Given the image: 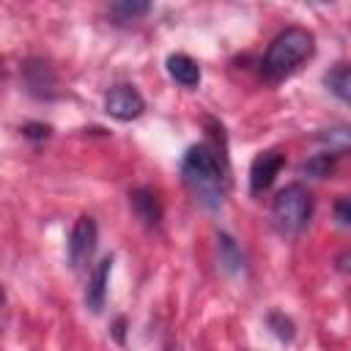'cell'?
Returning <instances> with one entry per match:
<instances>
[{
	"mask_svg": "<svg viewBox=\"0 0 351 351\" xmlns=\"http://www.w3.org/2000/svg\"><path fill=\"white\" fill-rule=\"evenodd\" d=\"M324 85L343 101L351 107V63H335L326 74H324Z\"/></svg>",
	"mask_w": 351,
	"mask_h": 351,
	"instance_id": "obj_9",
	"label": "cell"
},
{
	"mask_svg": "<svg viewBox=\"0 0 351 351\" xmlns=\"http://www.w3.org/2000/svg\"><path fill=\"white\" fill-rule=\"evenodd\" d=\"M148 3H115V5H110V11L115 14V16H121V19H134V16H143V14H148Z\"/></svg>",
	"mask_w": 351,
	"mask_h": 351,
	"instance_id": "obj_16",
	"label": "cell"
},
{
	"mask_svg": "<svg viewBox=\"0 0 351 351\" xmlns=\"http://www.w3.org/2000/svg\"><path fill=\"white\" fill-rule=\"evenodd\" d=\"M104 110L115 121H134L145 110V99L134 85H115L104 96Z\"/></svg>",
	"mask_w": 351,
	"mask_h": 351,
	"instance_id": "obj_5",
	"label": "cell"
},
{
	"mask_svg": "<svg viewBox=\"0 0 351 351\" xmlns=\"http://www.w3.org/2000/svg\"><path fill=\"white\" fill-rule=\"evenodd\" d=\"M165 66H167V74H170L178 85H184V88H197V82H200V66H197V60H192V58L184 55V52H176V55H167Z\"/></svg>",
	"mask_w": 351,
	"mask_h": 351,
	"instance_id": "obj_8",
	"label": "cell"
},
{
	"mask_svg": "<svg viewBox=\"0 0 351 351\" xmlns=\"http://www.w3.org/2000/svg\"><path fill=\"white\" fill-rule=\"evenodd\" d=\"M49 126H41V123H27L25 129H22V134L25 137H33V140H41V137H49Z\"/></svg>",
	"mask_w": 351,
	"mask_h": 351,
	"instance_id": "obj_18",
	"label": "cell"
},
{
	"mask_svg": "<svg viewBox=\"0 0 351 351\" xmlns=\"http://www.w3.org/2000/svg\"><path fill=\"white\" fill-rule=\"evenodd\" d=\"M313 217V195L302 184L282 186L271 200V225L282 236H296L307 228Z\"/></svg>",
	"mask_w": 351,
	"mask_h": 351,
	"instance_id": "obj_3",
	"label": "cell"
},
{
	"mask_svg": "<svg viewBox=\"0 0 351 351\" xmlns=\"http://www.w3.org/2000/svg\"><path fill=\"white\" fill-rule=\"evenodd\" d=\"M96 241H99L96 219L88 217V214H82V217L74 222L71 233H69V263H71V269L80 271L82 266H88V261H90L93 252H96Z\"/></svg>",
	"mask_w": 351,
	"mask_h": 351,
	"instance_id": "obj_4",
	"label": "cell"
},
{
	"mask_svg": "<svg viewBox=\"0 0 351 351\" xmlns=\"http://www.w3.org/2000/svg\"><path fill=\"white\" fill-rule=\"evenodd\" d=\"M110 271H112V255H104L88 274L85 285V304L90 313H101L104 299H107V285H110Z\"/></svg>",
	"mask_w": 351,
	"mask_h": 351,
	"instance_id": "obj_7",
	"label": "cell"
},
{
	"mask_svg": "<svg viewBox=\"0 0 351 351\" xmlns=\"http://www.w3.org/2000/svg\"><path fill=\"white\" fill-rule=\"evenodd\" d=\"M335 219L343 225V228H351V197H340L335 203Z\"/></svg>",
	"mask_w": 351,
	"mask_h": 351,
	"instance_id": "obj_17",
	"label": "cell"
},
{
	"mask_svg": "<svg viewBox=\"0 0 351 351\" xmlns=\"http://www.w3.org/2000/svg\"><path fill=\"white\" fill-rule=\"evenodd\" d=\"M313 52H315V38H313V33H310L307 27L291 25V27L280 30V33L271 38V44H269V49H266V55H263V60H261V74H263L266 80H271V82L285 80V77H291L307 58H313Z\"/></svg>",
	"mask_w": 351,
	"mask_h": 351,
	"instance_id": "obj_2",
	"label": "cell"
},
{
	"mask_svg": "<svg viewBox=\"0 0 351 351\" xmlns=\"http://www.w3.org/2000/svg\"><path fill=\"white\" fill-rule=\"evenodd\" d=\"M266 324H269V329H271V332H274L280 340H293V335H296V326H293V321H291L285 313H280V310L269 313Z\"/></svg>",
	"mask_w": 351,
	"mask_h": 351,
	"instance_id": "obj_14",
	"label": "cell"
},
{
	"mask_svg": "<svg viewBox=\"0 0 351 351\" xmlns=\"http://www.w3.org/2000/svg\"><path fill=\"white\" fill-rule=\"evenodd\" d=\"M282 165H285V156H282L280 151H274V148L261 151V154L252 159V165H250V192H252V195L266 192V189L274 184V178H277V173L282 170Z\"/></svg>",
	"mask_w": 351,
	"mask_h": 351,
	"instance_id": "obj_6",
	"label": "cell"
},
{
	"mask_svg": "<svg viewBox=\"0 0 351 351\" xmlns=\"http://www.w3.org/2000/svg\"><path fill=\"white\" fill-rule=\"evenodd\" d=\"M30 71H36V77L33 74H25V82H27V88L36 93V96H55V74H52V69L47 66V63H41V60H30V63H25Z\"/></svg>",
	"mask_w": 351,
	"mask_h": 351,
	"instance_id": "obj_12",
	"label": "cell"
},
{
	"mask_svg": "<svg viewBox=\"0 0 351 351\" xmlns=\"http://www.w3.org/2000/svg\"><path fill=\"white\" fill-rule=\"evenodd\" d=\"M129 200H132L137 217H140L145 225H151V228L159 225V219H162V208H159V200H156V195H154L151 189H134V192L129 195Z\"/></svg>",
	"mask_w": 351,
	"mask_h": 351,
	"instance_id": "obj_10",
	"label": "cell"
},
{
	"mask_svg": "<svg viewBox=\"0 0 351 351\" xmlns=\"http://www.w3.org/2000/svg\"><path fill=\"white\" fill-rule=\"evenodd\" d=\"M219 263L230 274H236V271L244 269V255H241V250L236 247V241L228 233H219Z\"/></svg>",
	"mask_w": 351,
	"mask_h": 351,
	"instance_id": "obj_13",
	"label": "cell"
},
{
	"mask_svg": "<svg viewBox=\"0 0 351 351\" xmlns=\"http://www.w3.org/2000/svg\"><path fill=\"white\" fill-rule=\"evenodd\" d=\"M324 145V154L332 156H343L351 151V126H332V129H321L315 137Z\"/></svg>",
	"mask_w": 351,
	"mask_h": 351,
	"instance_id": "obj_11",
	"label": "cell"
},
{
	"mask_svg": "<svg viewBox=\"0 0 351 351\" xmlns=\"http://www.w3.org/2000/svg\"><path fill=\"white\" fill-rule=\"evenodd\" d=\"M181 181L203 208H222L228 192V170L211 143H197L186 148L181 159Z\"/></svg>",
	"mask_w": 351,
	"mask_h": 351,
	"instance_id": "obj_1",
	"label": "cell"
},
{
	"mask_svg": "<svg viewBox=\"0 0 351 351\" xmlns=\"http://www.w3.org/2000/svg\"><path fill=\"white\" fill-rule=\"evenodd\" d=\"M335 159L337 156H332V154H315L313 159H307L304 165H302V170L304 173H310V176H315V178H324V176H329L332 173V167H335Z\"/></svg>",
	"mask_w": 351,
	"mask_h": 351,
	"instance_id": "obj_15",
	"label": "cell"
}]
</instances>
